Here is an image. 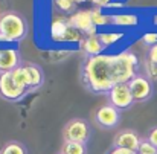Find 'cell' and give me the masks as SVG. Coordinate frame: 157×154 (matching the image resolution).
<instances>
[{
  "label": "cell",
  "mask_w": 157,
  "mask_h": 154,
  "mask_svg": "<svg viewBox=\"0 0 157 154\" xmlns=\"http://www.w3.org/2000/svg\"><path fill=\"white\" fill-rule=\"evenodd\" d=\"M128 87L131 90L134 102H147L154 95V84H153V81L147 75H142V73H137L128 83Z\"/></svg>",
  "instance_id": "5b68a950"
},
{
  "label": "cell",
  "mask_w": 157,
  "mask_h": 154,
  "mask_svg": "<svg viewBox=\"0 0 157 154\" xmlns=\"http://www.w3.org/2000/svg\"><path fill=\"white\" fill-rule=\"evenodd\" d=\"M139 69V58L133 51L87 56L81 69L82 86L96 95H108L117 84H128Z\"/></svg>",
  "instance_id": "6da1fadb"
},
{
  "label": "cell",
  "mask_w": 157,
  "mask_h": 154,
  "mask_svg": "<svg viewBox=\"0 0 157 154\" xmlns=\"http://www.w3.org/2000/svg\"><path fill=\"white\" fill-rule=\"evenodd\" d=\"M137 154H157V148L148 142V139H142L137 148Z\"/></svg>",
  "instance_id": "44dd1931"
},
{
  "label": "cell",
  "mask_w": 157,
  "mask_h": 154,
  "mask_svg": "<svg viewBox=\"0 0 157 154\" xmlns=\"http://www.w3.org/2000/svg\"><path fill=\"white\" fill-rule=\"evenodd\" d=\"M75 3H84V2H89V0H73Z\"/></svg>",
  "instance_id": "f1b7e54d"
},
{
  "label": "cell",
  "mask_w": 157,
  "mask_h": 154,
  "mask_svg": "<svg viewBox=\"0 0 157 154\" xmlns=\"http://www.w3.org/2000/svg\"><path fill=\"white\" fill-rule=\"evenodd\" d=\"M53 3L61 12H70V14H73L75 6H76L73 0H53Z\"/></svg>",
  "instance_id": "ffe728a7"
},
{
  "label": "cell",
  "mask_w": 157,
  "mask_h": 154,
  "mask_svg": "<svg viewBox=\"0 0 157 154\" xmlns=\"http://www.w3.org/2000/svg\"><path fill=\"white\" fill-rule=\"evenodd\" d=\"M147 60H148L150 63L157 64V44H154V46L150 48V51H148V53H147Z\"/></svg>",
  "instance_id": "cb8c5ba5"
},
{
  "label": "cell",
  "mask_w": 157,
  "mask_h": 154,
  "mask_svg": "<svg viewBox=\"0 0 157 154\" xmlns=\"http://www.w3.org/2000/svg\"><path fill=\"white\" fill-rule=\"evenodd\" d=\"M67 23L76 31H79L81 34H84L86 37L98 35V28L92 21L90 9H81V11L70 14V17L67 18Z\"/></svg>",
  "instance_id": "8992f818"
},
{
  "label": "cell",
  "mask_w": 157,
  "mask_h": 154,
  "mask_svg": "<svg viewBox=\"0 0 157 154\" xmlns=\"http://www.w3.org/2000/svg\"><path fill=\"white\" fill-rule=\"evenodd\" d=\"M147 139H148V142H150V144H153V145L157 148V127H154V128H151V130H150V133H148Z\"/></svg>",
  "instance_id": "d4e9b609"
},
{
  "label": "cell",
  "mask_w": 157,
  "mask_h": 154,
  "mask_svg": "<svg viewBox=\"0 0 157 154\" xmlns=\"http://www.w3.org/2000/svg\"><path fill=\"white\" fill-rule=\"evenodd\" d=\"M90 3H93L95 5V8H108L110 6V3H111V0H89Z\"/></svg>",
  "instance_id": "484cf974"
},
{
  "label": "cell",
  "mask_w": 157,
  "mask_h": 154,
  "mask_svg": "<svg viewBox=\"0 0 157 154\" xmlns=\"http://www.w3.org/2000/svg\"><path fill=\"white\" fill-rule=\"evenodd\" d=\"M153 25H154V26H157V15H154V17H153Z\"/></svg>",
  "instance_id": "83f0119b"
},
{
  "label": "cell",
  "mask_w": 157,
  "mask_h": 154,
  "mask_svg": "<svg viewBox=\"0 0 157 154\" xmlns=\"http://www.w3.org/2000/svg\"><path fill=\"white\" fill-rule=\"evenodd\" d=\"M28 75H29V92L38 90L43 84H44V72L40 66L34 64V63H28L25 64Z\"/></svg>",
  "instance_id": "7c38bea8"
},
{
  "label": "cell",
  "mask_w": 157,
  "mask_h": 154,
  "mask_svg": "<svg viewBox=\"0 0 157 154\" xmlns=\"http://www.w3.org/2000/svg\"><path fill=\"white\" fill-rule=\"evenodd\" d=\"M0 35L3 43H20L28 35V21L15 11L0 14Z\"/></svg>",
  "instance_id": "7a4b0ae2"
},
{
  "label": "cell",
  "mask_w": 157,
  "mask_h": 154,
  "mask_svg": "<svg viewBox=\"0 0 157 154\" xmlns=\"http://www.w3.org/2000/svg\"><path fill=\"white\" fill-rule=\"evenodd\" d=\"M107 154H137V153H133V151H128V150H121V148H111Z\"/></svg>",
  "instance_id": "4316f807"
},
{
  "label": "cell",
  "mask_w": 157,
  "mask_h": 154,
  "mask_svg": "<svg viewBox=\"0 0 157 154\" xmlns=\"http://www.w3.org/2000/svg\"><path fill=\"white\" fill-rule=\"evenodd\" d=\"M61 154H63V153H61Z\"/></svg>",
  "instance_id": "f546056e"
},
{
  "label": "cell",
  "mask_w": 157,
  "mask_h": 154,
  "mask_svg": "<svg viewBox=\"0 0 157 154\" xmlns=\"http://www.w3.org/2000/svg\"><path fill=\"white\" fill-rule=\"evenodd\" d=\"M29 90L21 89L15 84L12 78V72L0 73V98L8 102H18L21 101Z\"/></svg>",
  "instance_id": "277c9868"
},
{
  "label": "cell",
  "mask_w": 157,
  "mask_h": 154,
  "mask_svg": "<svg viewBox=\"0 0 157 154\" xmlns=\"http://www.w3.org/2000/svg\"><path fill=\"white\" fill-rule=\"evenodd\" d=\"M12 78L18 87L29 90V75H28V70L25 66H20L15 70H12Z\"/></svg>",
  "instance_id": "e0dca14e"
},
{
  "label": "cell",
  "mask_w": 157,
  "mask_h": 154,
  "mask_svg": "<svg viewBox=\"0 0 157 154\" xmlns=\"http://www.w3.org/2000/svg\"><path fill=\"white\" fill-rule=\"evenodd\" d=\"M140 136L134 130H121L113 141V148H121V150H128L133 153H137V148L140 145Z\"/></svg>",
  "instance_id": "9c48e42d"
},
{
  "label": "cell",
  "mask_w": 157,
  "mask_h": 154,
  "mask_svg": "<svg viewBox=\"0 0 157 154\" xmlns=\"http://www.w3.org/2000/svg\"><path fill=\"white\" fill-rule=\"evenodd\" d=\"M95 122L104 130H111L117 127V124L121 122V111L114 108L111 104L101 105L95 111Z\"/></svg>",
  "instance_id": "ba28073f"
},
{
  "label": "cell",
  "mask_w": 157,
  "mask_h": 154,
  "mask_svg": "<svg viewBox=\"0 0 157 154\" xmlns=\"http://www.w3.org/2000/svg\"><path fill=\"white\" fill-rule=\"evenodd\" d=\"M90 134H92V130H90L89 122L81 119V117L70 119L66 124L64 130H63L64 142H79V144L87 145V142L90 139Z\"/></svg>",
  "instance_id": "3957f363"
},
{
  "label": "cell",
  "mask_w": 157,
  "mask_h": 154,
  "mask_svg": "<svg viewBox=\"0 0 157 154\" xmlns=\"http://www.w3.org/2000/svg\"><path fill=\"white\" fill-rule=\"evenodd\" d=\"M140 25V17L133 12H117L111 15V26L116 28H137Z\"/></svg>",
  "instance_id": "8fae6325"
},
{
  "label": "cell",
  "mask_w": 157,
  "mask_h": 154,
  "mask_svg": "<svg viewBox=\"0 0 157 154\" xmlns=\"http://www.w3.org/2000/svg\"><path fill=\"white\" fill-rule=\"evenodd\" d=\"M69 29V23L64 18H55L51 23V38L53 43H63L66 32Z\"/></svg>",
  "instance_id": "5bb4252c"
},
{
  "label": "cell",
  "mask_w": 157,
  "mask_h": 154,
  "mask_svg": "<svg viewBox=\"0 0 157 154\" xmlns=\"http://www.w3.org/2000/svg\"><path fill=\"white\" fill-rule=\"evenodd\" d=\"M144 66H145V75H147L151 81H157V64L150 63V61L145 58Z\"/></svg>",
  "instance_id": "7402d4cb"
},
{
  "label": "cell",
  "mask_w": 157,
  "mask_h": 154,
  "mask_svg": "<svg viewBox=\"0 0 157 154\" xmlns=\"http://www.w3.org/2000/svg\"><path fill=\"white\" fill-rule=\"evenodd\" d=\"M0 154H28V150L23 144H20L17 141H12V142H8L2 147Z\"/></svg>",
  "instance_id": "ac0fdd59"
},
{
  "label": "cell",
  "mask_w": 157,
  "mask_h": 154,
  "mask_svg": "<svg viewBox=\"0 0 157 154\" xmlns=\"http://www.w3.org/2000/svg\"><path fill=\"white\" fill-rule=\"evenodd\" d=\"M142 43L147 44V46H154L157 44V32H147L142 35Z\"/></svg>",
  "instance_id": "603a6c76"
},
{
  "label": "cell",
  "mask_w": 157,
  "mask_h": 154,
  "mask_svg": "<svg viewBox=\"0 0 157 154\" xmlns=\"http://www.w3.org/2000/svg\"><path fill=\"white\" fill-rule=\"evenodd\" d=\"M107 96H108V104H111L119 111L128 110L134 104V98L131 95V90H130L128 84H117V86H114L108 92Z\"/></svg>",
  "instance_id": "52a82bcc"
},
{
  "label": "cell",
  "mask_w": 157,
  "mask_h": 154,
  "mask_svg": "<svg viewBox=\"0 0 157 154\" xmlns=\"http://www.w3.org/2000/svg\"><path fill=\"white\" fill-rule=\"evenodd\" d=\"M79 49H81V52H84L87 56H95V55L104 53L105 46L99 41L98 35H93V37H86V38L81 41Z\"/></svg>",
  "instance_id": "4fadbf2b"
},
{
  "label": "cell",
  "mask_w": 157,
  "mask_h": 154,
  "mask_svg": "<svg viewBox=\"0 0 157 154\" xmlns=\"http://www.w3.org/2000/svg\"><path fill=\"white\" fill-rule=\"evenodd\" d=\"M63 154H87L86 144L79 142H64L63 144Z\"/></svg>",
  "instance_id": "d6986e66"
},
{
  "label": "cell",
  "mask_w": 157,
  "mask_h": 154,
  "mask_svg": "<svg viewBox=\"0 0 157 154\" xmlns=\"http://www.w3.org/2000/svg\"><path fill=\"white\" fill-rule=\"evenodd\" d=\"M20 66H21V56L18 49H14V48L0 49V73L12 72Z\"/></svg>",
  "instance_id": "30bf717a"
},
{
  "label": "cell",
  "mask_w": 157,
  "mask_h": 154,
  "mask_svg": "<svg viewBox=\"0 0 157 154\" xmlns=\"http://www.w3.org/2000/svg\"><path fill=\"white\" fill-rule=\"evenodd\" d=\"M92 21L96 28H104V26H111V15L105 14L101 8H92L90 9Z\"/></svg>",
  "instance_id": "9a60e30c"
},
{
  "label": "cell",
  "mask_w": 157,
  "mask_h": 154,
  "mask_svg": "<svg viewBox=\"0 0 157 154\" xmlns=\"http://www.w3.org/2000/svg\"><path fill=\"white\" fill-rule=\"evenodd\" d=\"M124 37H125V34H124V32H116V31L98 32V38H99V41L104 44L105 48L114 46V44H116V43H119Z\"/></svg>",
  "instance_id": "2e32d148"
}]
</instances>
